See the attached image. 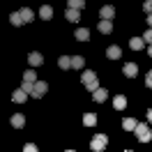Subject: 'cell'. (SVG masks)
Here are the masks:
<instances>
[{
    "mask_svg": "<svg viewBox=\"0 0 152 152\" xmlns=\"http://www.w3.org/2000/svg\"><path fill=\"white\" fill-rule=\"evenodd\" d=\"M106 145H108V136H106V134H95V138L90 141V150L104 152V150H106Z\"/></svg>",
    "mask_w": 152,
    "mask_h": 152,
    "instance_id": "cell-1",
    "label": "cell"
},
{
    "mask_svg": "<svg viewBox=\"0 0 152 152\" xmlns=\"http://www.w3.org/2000/svg\"><path fill=\"white\" fill-rule=\"evenodd\" d=\"M134 132H136V138H138L141 143H148V141L152 138V132H150V127H148L145 122H138Z\"/></svg>",
    "mask_w": 152,
    "mask_h": 152,
    "instance_id": "cell-2",
    "label": "cell"
},
{
    "mask_svg": "<svg viewBox=\"0 0 152 152\" xmlns=\"http://www.w3.org/2000/svg\"><path fill=\"white\" fill-rule=\"evenodd\" d=\"M99 16H102V21H113L115 19V10L111 5H104V7L99 10Z\"/></svg>",
    "mask_w": 152,
    "mask_h": 152,
    "instance_id": "cell-3",
    "label": "cell"
},
{
    "mask_svg": "<svg viewBox=\"0 0 152 152\" xmlns=\"http://www.w3.org/2000/svg\"><path fill=\"white\" fill-rule=\"evenodd\" d=\"M46 90H48V83H44V81H37V83H35V90H32V97H44L46 95Z\"/></svg>",
    "mask_w": 152,
    "mask_h": 152,
    "instance_id": "cell-4",
    "label": "cell"
},
{
    "mask_svg": "<svg viewBox=\"0 0 152 152\" xmlns=\"http://www.w3.org/2000/svg\"><path fill=\"white\" fill-rule=\"evenodd\" d=\"M28 62H30V67H39L42 62H44V58H42V53L32 51V53H28Z\"/></svg>",
    "mask_w": 152,
    "mask_h": 152,
    "instance_id": "cell-5",
    "label": "cell"
},
{
    "mask_svg": "<svg viewBox=\"0 0 152 152\" xmlns=\"http://www.w3.org/2000/svg\"><path fill=\"white\" fill-rule=\"evenodd\" d=\"M23 124H26V118H23L21 113L12 115V127H14V129H23Z\"/></svg>",
    "mask_w": 152,
    "mask_h": 152,
    "instance_id": "cell-6",
    "label": "cell"
},
{
    "mask_svg": "<svg viewBox=\"0 0 152 152\" xmlns=\"http://www.w3.org/2000/svg\"><path fill=\"white\" fill-rule=\"evenodd\" d=\"M120 56H122L120 46H115V44H113V46H108V48H106V58H111V60H118Z\"/></svg>",
    "mask_w": 152,
    "mask_h": 152,
    "instance_id": "cell-7",
    "label": "cell"
},
{
    "mask_svg": "<svg viewBox=\"0 0 152 152\" xmlns=\"http://www.w3.org/2000/svg\"><path fill=\"white\" fill-rule=\"evenodd\" d=\"M92 97H95V102L102 104V102H106V97H108V90L106 88H97L95 92H92Z\"/></svg>",
    "mask_w": 152,
    "mask_h": 152,
    "instance_id": "cell-8",
    "label": "cell"
},
{
    "mask_svg": "<svg viewBox=\"0 0 152 152\" xmlns=\"http://www.w3.org/2000/svg\"><path fill=\"white\" fill-rule=\"evenodd\" d=\"M122 72H124V76H129V78H134V76L138 74V67L134 65V62H127V65L122 67Z\"/></svg>",
    "mask_w": 152,
    "mask_h": 152,
    "instance_id": "cell-9",
    "label": "cell"
},
{
    "mask_svg": "<svg viewBox=\"0 0 152 152\" xmlns=\"http://www.w3.org/2000/svg\"><path fill=\"white\" fill-rule=\"evenodd\" d=\"M65 19H67V21H72V23H76V21H81V12H78V10H69V7H67Z\"/></svg>",
    "mask_w": 152,
    "mask_h": 152,
    "instance_id": "cell-10",
    "label": "cell"
},
{
    "mask_svg": "<svg viewBox=\"0 0 152 152\" xmlns=\"http://www.w3.org/2000/svg\"><path fill=\"white\" fill-rule=\"evenodd\" d=\"M39 16H42L44 21H48L51 16H53V7H51V5H42V7H39Z\"/></svg>",
    "mask_w": 152,
    "mask_h": 152,
    "instance_id": "cell-11",
    "label": "cell"
},
{
    "mask_svg": "<svg viewBox=\"0 0 152 152\" xmlns=\"http://www.w3.org/2000/svg\"><path fill=\"white\" fill-rule=\"evenodd\" d=\"M97 30H99V32H104V35H108V32L113 30V21H99Z\"/></svg>",
    "mask_w": 152,
    "mask_h": 152,
    "instance_id": "cell-12",
    "label": "cell"
},
{
    "mask_svg": "<svg viewBox=\"0 0 152 152\" xmlns=\"http://www.w3.org/2000/svg\"><path fill=\"white\" fill-rule=\"evenodd\" d=\"M26 99H28V92H23L21 88L16 90V92H14V95H12V102H16V104H23Z\"/></svg>",
    "mask_w": 152,
    "mask_h": 152,
    "instance_id": "cell-13",
    "label": "cell"
},
{
    "mask_svg": "<svg viewBox=\"0 0 152 152\" xmlns=\"http://www.w3.org/2000/svg\"><path fill=\"white\" fill-rule=\"evenodd\" d=\"M21 14V21H23V23H30V21L35 19V14H32V10H28V7H23V10L19 12Z\"/></svg>",
    "mask_w": 152,
    "mask_h": 152,
    "instance_id": "cell-14",
    "label": "cell"
},
{
    "mask_svg": "<svg viewBox=\"0 0 152 152\" xmlns=\"http://www.w3.org/2000/svg\"><path fill=\"white\" fill-rule=\"evenodd\" d=\"M129 46H132L134 51H141V48L145 46V42H143V37H132L129 39Z\"/></svg>",
    "mask_w": 152,
    "mask_h": 152,
    "instance_id": "cell-15",
    "label": "cell"
},
{
    "mask_svg": "<svg viewBox=\"0 0 152 152\" xmlns=\"http://www.w3.org/2000/svg\"><path fill=\"white\" fill-rule=\"evenodd\" d=\"M76 39H78V42H88V39H90V30L88 28H78L76 30Z\"/></svg>",
    "mask_w": 152,
    "mask_h": 152,
    "instance_id": "cell-16",
    "label": "cell"
},
{
    "mask_svg": "<svg viewBox=\"0 0 152 152\" xmlns=\"http://www.w3.org/2000/svg\"><path fill=\"white\" fill-rule=\"evenodd\" d=\"M67 5H69V10H83L86 7V0H67Z\"/></svg>",
    "mask_w": 152,
    "mask_h": 152,
    "instance_id": "cell-17",
    "label": "cell"
},
{
    "mask_svg": "<svg viewBox=\"0 0 152 152\" xmlns=\"http://www.w3.org/2000/svg\"><path fill=\"white\" fill-rule=\"evenodd\" d=\"M58 67H60V69H69V67H72V58H69V56L58 58Z\"/></svg>",
    "mask_w": 152,
    "mask_h": 152,
    "instance_id": "cell-18",
    "label": "cell"
},
{
    "mask_svg": "<svg viewBox=\"0 0 152 152\" xmlns=\"http://www.w3.org/2000/svg\"><path fill=\"white\" fill-rule=\"evenodd\" d=\"M113 106H115V108H118V111H122L124 106H127V97L118 95V97H115V99H113Z\"/></svg>",
    "mask_w": 152,
    "mask_h": 152,
    "instance_id": "cell-19",
    "label": "cell"
},
{
    "mask_svg": "<svg viewBox=\"0 0 152 152\" xmlns=\"http://www.w3.org/2000/svg\"><path fill=\"white\" fill-rule=\"evenodd\" d=\"M136 124H138V122H136L134 118H124V120H122V127L127 129V132H134V129H136Z\"/></svg>",
    "mask_w": 152,
    "mask_h": 152,
    "instance_id": "cell-20",
    "label": "cell"
},
{
    "mask_svg": "<svg viewBox=\"0 0 152 152\" xmlns=\"http://www.w3.org/2000/svg\"><path fill=\"white\" fill-rule=\"evenodd\" d=\"M83 124H86V127L97 124V115H95V113H86V115H83Z\"/></svg>",
    "mask_w": 152,
    "mask_h": 152,
    "instance_id": "cell-21",
    "label": "cell"
},
{
    "mask_svg": "<svg viewBox=\"0 0 152 152\" xmlns=\"http://www.w3.org/2000/svg\"><path fill=\"white\" fill-rule=\"evenodd\" d=\"M83 65H86V58H81V56L72 58V67H74V69H83Z\"/></svg>",
    "mask_w": 152,
    "mask_h": 152,
    "instance_id": "cell-22",
    "label": "cell"
},
{
    "mask_svg": "<svg viewBox=\"0 0 152 152\" xmlns=\"http://www.w3.org/2000/svg\"><path fill=\"white\" fill-rule=\"evenodd\" d=\"M95 78H97V74H95V72H90V69H88V72H83V76H81L83 86H86V83H90V81H95Z\"/></svg>",
    "mask_w": 152,
    "mask_h": 152,
    "instance_id": "cell-23",
    "label": "cell"
},
{
    "mask_svg": "<svg viewBox=\"0 0 152 152\" xmlns=\"http://www.w3.org/2000/svg\"><path fill=\"white\" fill-rule=\"evenodd\" d=\"M23 81H30V83H37V74H35L32 69H28V72H23Z\"/></svg>",
    "mask_w": 152,
    "mask_h": 152,
    "instance_id": "cell-24",
    "label": "cell"
},
{
    "mask_svg": "<svg viewBox=\"0 0 152 152\" xmlns=\"http://www.w3.org/2000/svg\"><path fill=\"white\" fill-rule=\"evenodd\" d=\"M10 21H12V26H23V21H21V14H19V12H12V14H10Z\"/></svg>",
    "mask_w": 152,
    "mask_h": 152,
    "instance_id": "cell-25",
    "label": "cell"
},
{
    "mask_svg": "<svg viewBox=\"0 0 152 152\" xmlns=\"http://www.w3.org/2000/svg\"><path fill=\"white\" fill-rule=\"evenodd\" d=\"M21 90H23V92H28V95H32V90H35V83H30V81H23Z\"/></svg>",
    "mask_w": 152,
    "mask_h": 152,
    "instance_id": "cell-26",
    "label": "cell"
},
{
    "mask_svg": "<svg viewBox=\"0 0 152 152\" xmlns=\"http://www.w3.org/2000/svg\"><path fill=\"white\" fill-rule=\"evenodd\" d=\"M97 88H99V78H95V81H90V83H86V90H88V92H95Z\"/></svg>",
    "mask_w": 152,
    "mask_h": 152,
    "instance_id": "cell-27",
    "label": "cell"
},
{
    "mask_svg": "<svg viewBox=\"0 0 152 152\" xmlns=\"http://www.w3.org/2000/svg\"><path fill=\"white\" fill-rule=\"evenodd\" d=\"M143 42L152 46V28H148V30H145V35H143Z\"/></svg>",
    "mask_w": 152,
    "mask_h": 152,
    "instance_id": "cell-28",
    "label": "cell"
},
{
    "mask_svg": "<svg viewBox=\"0 0 152 152\" xmlns=\"http://www.w3.org/2000/svg\"><path fill=\"white\" fill-rule=\"evenodd\" d=\"M23 152H37V145H35V143H26V145H23Z\"/></svg>",
    "mask_w": 152,
    "mask_h": 152,
    "instance_id": "cell-29",
    "label": "cell"
},
{
    "mask_svg": "<svg viewBox=\"0 0 152 152\" xmlns=\"http://www.w3.org/2000/svg\"><path fill=\"white\" fill-rule=\"evenodd\" d=\"M143 10H145V14H152V5H150V0H145V2H143Z\"/></svg>",
    "mask_w": 152,
    "mask_h": 152,
    "instance_id": "cell-30",
    "label": "cell"
},
{
    "mask_svg": "<svg viewBox=\"0 0 152 152\" xmlns=\"http://www.w3.org/2000/svg\"><path fill=\"white\" fill-rule=\"evenodd\" d=\"M145 86H148V88H152V69L148 72V76H145Z\"/></svg>",
    "mask_w": 152,
    "mask_h": 152,
    "instance_id": "cell-31",
    "label": "cell"
},
{
    "mask_svg": "<svg viewBox=\"0 0 152 152\" xmlns=\"http://www.w3.org/2000/svg\"><path fill=\"white\" fill-rule=\"evenodd\" d=\"M148 26L152 28V14H148Z\"/></svg>",
    "mask_w": 152,
    "mask_h": 152,
    "instance_id": "cell-32",
    "label": "cell"
},
{
    "mask_svg": "<svg viewBox=\"0 0 152 152\" xmlns=\"http://www.w3.org/2000/svg\"><path fill=\"white\" fill-rule=\"evenodd\" d=\"M148 120H150V122H152V108H150V111H148Z\"/></svg>",
    "mask_w": 152,
    "mask_h": 152,
    "instance_id": "cell-33",
    "label": "cell"
},
{
    "mask_svg": "<svg viewBox=\"0 0 152 152\" xmlns=\"http://www.w3.org/2000/svg\"><path fill=\"white\" fill-rule=\"evenodd\" d=\"M150 58H152V46H150Z\"/></svg>",
    "mask_w": 152,
    "mask_h": 152,
    "instance_id": "cell-34",
    "label": "cell"
},
{
    "mask_svg": "<svg viewBox=\"0 0 152 152\" xmlns=\"http://www.w3.org/2000/svg\"><path fill=\"white\" fill-rule=\"evenodd\" d=\"M124 152H132V150H124Z\"/></svg>",
    "mask_w": 152,
    "mask_h": 152,
    "instance_id": "cell-35",
    "label": "cell"
},
{
    "mask_svg": "<svg viewBox=\"0 0 152 152\" xmlns=\"http://www.w3.org/2000/svg\"><path fill=\"white\" fill-rule=\"evenodd\" d=\"M67 152H72V150H67Z\"/></svg>",
    "mask_w": 152,
    "mask_h": 152,
    "instance_id": "cell-36",
    "label": "cell"
},
{
    "mask_svg": "<svg viewBox=\"0 0 152 152\" xmlns=\"http://www.w3.org/2000/svg\"><path fill=\"white\" fill-rule=\"evenodd\" d=\"M150 5H152V0H150Z\"/></svg>",
    "mask_w": 152,
    "mask_h": 152,
    "instance_id": "cell-37",
    "label": "cell"
}]
</instances>
